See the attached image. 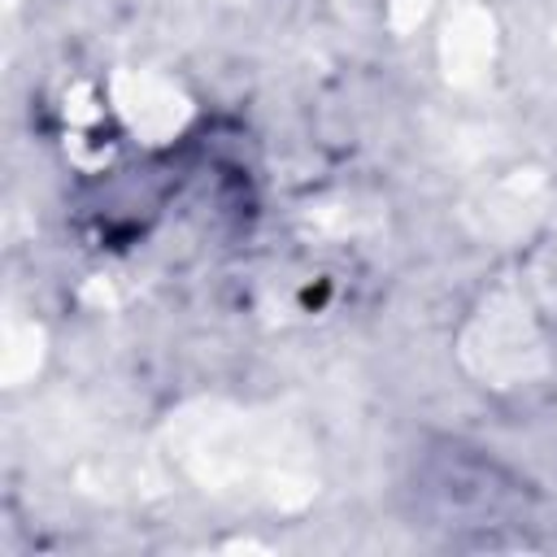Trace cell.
Listing matches in <instances>:
<instances>
[{"mask_svg": "<svg viewBox=\"0 0 557 557\" xmlns=\"http://www.w3.org/2000/svg\"><path fill=\"white\" fill-rule=\"evenodd\" d=\"M405 492L418 527L444 531L453 540H492V531L531 513V483L466 440H431L413 457Z\"/></svg>", "mask_w": 557, "mask_h": 557, "instance_id": "cell-1", "label": "cell"}]
</instances>
